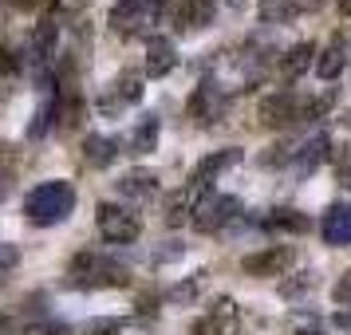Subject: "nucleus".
I'll list each match as a JSON object with an SVG mask.
<instances>
[{
    "label": "nucleus",
    "instance_id": "nucleus-31",
    "mask_svg": "<svg viewBox=\"0 0 351 335\" xmlns=\"http://www.w3.org/2000/svg\"><path fill=\"white\" fill-rule=\"evenodd\" d=\"M197 288H202V276H193V280H186V284L170 288V296H166V300H170V303H190V300H197Z\"/></svg>",
    "mask_w": 351,
    "mask_h": 335
},
{
    "label": "nucleus",
    "instance_id": "nucleus-14",
    "mask_svg": "<svg viewBox=\"0 0 351 335\" xmlns=\"http://www.w3.org/2000/svg\"><path fill=\"white\" fill-rule=\"evenodd\" d=\"M178 67V44L170 36H146V64L143 75L146 79H166Z\"/></svg>",
    "mask_w": 351,
    "mask_h": 335
},
{
    "label": "nucleus",
    "instance_id": "nucleus-35",
    "mask_svg": "<svg viewBox=\"0 0 351 335\" xmlns=\"http://www.w3.org/2000/svg\"><path fill=\"white\" fill-rule=\"evenodd\" d=\"M296 335H328V332H319V327H300Z\"/></svg>",
    "mask_w": 351,
    "mask_h": 335
},
{
    "label": "nucleus",
    "instance_id": "nucleus-17",
    "mask_svg": "<svg viewBox=\"0 0 351 335\" xmlns=\"http://www.w3.org/2000/svg\"><path fill=\"white\" fill-rule=\"evenodd\" d=\"M56 44H60V20L56 16H40L28 32V60L32 64H48L56 55Z\"/></svg>",
    "mask_w": 351,
    "mask_h": 335
},
{
    "label": "nucleus",
    "instance_id": "nucleus-1",
    "mask_svg": "<svg viewBox=\"0 0 351 335\" xmlns=\"http://www.w3.org/2000/svg\"><path fill=\"white\" fill-rule=\"evenodd\" d=\"M75 201H80V193L67 177H48V182H36L24 193V217L36 229H51V225H64L75 213Z\"/></svg>",
    "mask_w": 351,
    "mask_h": 335
},
{
    "label": "nucleus",
    "instance_id": "nucleus-10",
    "mask_svg": "<svg viewBox=\"0 0 351 335\" xmlns=\"http://www.w3.org/2000/svg\"><path fill=\"white\" fill-rule=\"evenodd\" d=\"M107 24H111V32L119 40H134V36L146 32V24H154V16H150L146 0H114Z\"/></svg>",
    "mask_w": 351,
    "mask_h": 335
},
{
    "label": "nucleus",
    "instance_id": "nucleus-15",
    "mask_svg": "<svg viewBox=\"0 0 351 335\" xmlns=\"http://www.w3.org/2000/svg\"><path fill=\"white\" fill-rule=\"evenodd\" d=\"M114 190H119V197L123 201H154L162 190V182L154 170H146V166H134V170H127V174L114 182Z\"/></svg>",
    "mask_w": 351,
    "mask_h": 335
},
{
    "label": "nucleus",
    "instance_id": "nucleus-29",
    "mask_svg": "<svg viewBox=\"0 0 351 335\" xmlns=\"http://www.w3.org/2000/svg\"><path fill=\"white\" fill-rule=\"evenodd\" d=\"M20 264V245H12V240H0V284L16 272Z\"/></svg>",
    "mask_w": 351,
    "mask_h": 335
},
{
    "label": "nucleus",
    "instance_id": "nucleus-22",
    "mask_svg": "<svg viewBox=\"0 0 351 335\" xmlns=\"http://www.w3.org/2000/svg\"><path fill=\"white\" fill-rule=\"evenodd\" d=\"M193 209H197V197L182 186V190L166 193V206H162V213H166V225H170V229H182V225L193 221Z\"/></svg>",
    "mask_w": 351,
    "mask_h": 335
},
{
    "label": "nucleus",
    "instance_id": "nucleus-5",
    "mask_svg": "<svg viewBox=\"0 0 351 335\" xmlns=\"http://www.w3.org/2000/svg\"><path fill=\"white\" fill-rule=\"evenodd\" d=\"M256 119H261V127L269 130H292L304 123V95L300 91H292V87H280V91H272L256 103Z\"/></svg>",
    "mask_w": 351,
    "mask_h": 335
},
{
    "label": "nucleus",
    "instance_id": "nucleus-26",
    "mask_svg": "<svg viewBox=\"0 0 351 335\" xmlns=\"http://www.w3.org/2000/svg\"><path fill=\"white\" fill-rule=\"evenodd\" d=\"M288 162H296V150H292V142H272L265 154H256V166H265V170H276V166H288Z\"/></svg>",
    "mask_w": 351,
    "mask_h": 335
},
{
    "label": "nucleus",
    "instance_id": "nucleus-8",
    "mask_svg": "<svg viewBox=\"0 0 351 335\" xmlns=\"http://www.w3.org/2000/svg\"><path fill=\"white\" fill-rule=\"evenodd\" d=\"M241 158H245V150H237V146H225V150H213V154H206V158L193 166L190 182H186V190L202 201L206 193H213L209 186L217 182V177L225 174V170H233V166H241Z\"/></svg>",
    "mask_w": 351,
    "mask_h": 335
},
{
    "label": "nucleus",
    "instance_id": "nucleus-2",
    "mask_svg": "<svg viewBox=\"0 0 351 335\" xmlns=\"http://www.w3.org/2000/svg\"><path fill=\"white\" fill-rule=\"evenodd\" d=\"M64 284L67 288H87V292H95V288H127L130 284V269L123 264V260L107 256V253L83 249V253L71 256Z\"/></svg>",
    "mask_w": 351,
    "mask_h": 335
},
{
    "label": "nucleus",
    "instance_id": "nucleus-23",
    "mask_svg": "<svg viewBox=\"0 0 351 335\" xmlns=\"http://www.w3.org/2000/svg\"><path fill=\"white\" fill-rule=\"evenodd\" d=\"M56 127V95H48L40 107H36L32 123H28V142H40V138H48V130Z\"/></svg>",
    "mask_w": 351,
    "mask_h": 335
},
{
    "label": "nucleus",
    "instance_id": "nucleus-37",
    "mask_svg": "<svg viewBox=\"0 0 351 335\" xmlns=\"http://www.w3.org/2000/svg\"><path fill=\"white\" fill-rule=\"evenodd\" d=\"M237 335H241V332H237Z\"/></svg>",
    "mask_w": 351,
    "mask_h": 335
},
{
    "label": "nucleus",
    "instance_id": "nucleus-16",
    "mask_svg": "<svg viewBox=\"0 0 351 335\" xmlns=\"http://www.w3.org/2000/svg\"><path fill=\"white\" fill-rule=\"evenodd\" d=\"M265 229L269 233H280V237H308L312 229H316V221L304 213V209H292V206H276L265 213Z\"/></svg>",
    "mask_w": 351,
    "mask_h": 335
},
{
    "label": "nucleus",
    "instance_id": "nucleus-21",
    "mask_svg": "<svg viewBox=\"0 0 351 335\" xmlns=\"http://www.w3.org/2000/svg\"><path fill=\"white\" fill-rule=\"evenodd\" d=\"M328 158H332V138L319 130L316 138H308V142L296 150V162H292V166H296V170L308 177V174H316V170H319V166H324Z\"/></svg>",
    "mask_w": 351,
    "mask_h": 335
},
{
    "label": "nucleus",
    "instance_id": "nucleus-4",
    "mask_svg": "<svg viewBox=\"0 0 351 335\" xmlns=\"http://www.w3.org/2000/svg\"><path fill=\"white\" fill-rule=\"evenodd\" d=\"M95 229L107 245H134L143 237V217L130 206H119V201H103L95 209Z\"/></svg>",
    "mask_w": 351,
    "mask_h": 335
},
{
    "label": "nucleus",
    "instance_id": "nucleus-25",
    "mask_svg": "<svg viewBox=\"0 0 351 335\" xmlns=\"http://www.w3.org/2000/svg\"><path fill=\"white\" fill-rule=\"evenodd\" d=\"M335 99H339V91H335V87L319 91V95H304V123H316V119H324V114L335 107Z\"/></svg>",
    "mask_w": 351,
    "mask_h": 335
},
{
    "label": "nucleus",
    "instance_id": "nucleus-34",
    "mask_svg": "<svg viewBox=\"0 0 351 335\" xmlns=\"http://www.w3.org/2000/svg\"><path fill=\"white\" fill-rule=\"evenodd\" d=\"M4 4H8V8H36L40 0H4Z\"/></svg>",
    "mask_w": 351,
    "mask_h": 335
},
{
    "label": "nucleus",
    "instance_id": "nucleus-19",
    "mask_svg": "<svg viewBox=\"0 0 351 335\" xmlns=\"http://www.w3.org/2000/svg\"><path fill=\"white\" fill-rule=\"evenodd\" d=\"M316 55H319V48L312 44V40H300V44H292V48L280 55V64H276L280 79H285V83H296L304 71H316Z\"/></svg>",
    "mask_w": 351,
    "mask_h": 335
},
{
    "label": "nucleus",
    "instance_id": "nucleus-7",
    "mask_svg": "<svg viewBox=\"0 0 351 335\" xmlns=\"http://www.w3.org/2000/svg\"><path fill=\"white\" fill-rule=\"evenodd\" d=\"M296 264V249L292 245H265L256 253L241 256V272L253 276V280H276V276H288Z\"/></svg>",
    "mask_w": 351,
    "mask_h": 335
},
{
    "label": "nucleus",
    "instance_id": "nucleus-9",
    "mask_svg": "<svg viewBox=\"0 0 351 335\" xmlns=\"http://www.w3.org/2000/svg\"><path fill=\"white\" fill-rule=\"evenodd\" d=\"M225 107H229V99H225V91L213 79H202L190 91V99H186V114L193 119V127H213L225 114Z\"/></svg>",
    "mask_w": 351,
    "mask_h": 335
},
{
    "label": "nucleus",
    "instance_id": "nucleus-6",
    "mask_svg": "<svg viewBox=\"0 0 351 335\" xmlns=\"http://www.w3.org/2000/svg\"><path fill=\"white\" fill-rule=\"evenodd\" d=\"M241 213H245V206H241V197H233V193H206L202 201H197V209H193V229L197 233H221V229H229V225L237 221Z\"/></svg>",
    "mask_w": 351,
    "mask_h": 335
},
{
    "label": "nucleus",
    "instance_id": "nucleus-27",
    "mask_svg": "<svg viewBox=\"0 0 351 335\" xmlns=\"http://www.w3.org/2000/svg\"><path fill=\"white\" fill-rule=\"evenodd\" d=\"M75 335H123V319L119 316H95L83 327H75Z\"/></svg>",
    "mask_w": 351,
    "mask_h": 335
},
{
    "label": "nucleus",
    "instance_id": "nucleus-18",
    "mask_svg": "<svg viewBox=\"0 0 351 335\" xmlns=\"http://www.w3.org/2000/svg\"><path fill=\"white\" fill-rule=\"evenodd\" d=\"M343 67H348V36L343 32H332V40L319 48L316 55V75L324 83H335L343 75Z\"/></svg>",
    "mask_w": 351,
    "mask_h": 335
},
{
    "label": "nucleus",
    "instance_id": "nucleus-32",
    "mask_svg": "<svg viewBox=\"0 0 351 335\" xmlns=\"http://www.w3.org/2000/svg\"><path fill=\"white\" fill-rule=\"evenodd\" d=\"M20 67H24V60H20L12 48H4V44H0V75H4V79H12V75H20Z\"/></svg>",
    "mask_w": 351,
    "mask_h": 335
},
{
    "label": "nucleus",
    "instance_id": "nucleus-30",
    "mask_svg": "<svg viewBox=\"0 0 351 335\" xmlns=\"http://www.w3.org/2000/svg\"><path fill=\"white\" fill-rule=\"evenodd\" d=\"M332 303H335V308H343V312H351V269L335 276V284H332Z\"/></svg>",
    "mask_w": 351,
    "mask_h": 335
},
{
    "label": "nucleus",
    "instance_id": "nucleus-24",
    "mask_svg": "<svg viewBox=\"0 0 351 335\" xmlns=\"http://www.w3.org/2000/svg\"><path fill=\"white\" fill-rule=\"evenodd\" d=\"M312 288H316V272L300 269V272H288L276 292H280V300H300L304 292H312Z\"/></svg>",
    "mask_w": 351,
    "mask_h": 335
},
{
    "label": "nucleus",
    "instance_id": "nucleus-3",
    "mask_svg": "<svg viewBox=\"0 0 351 335\" xmlns=\"http://www.w3.org/2000/svg\"><path fill=\"white\" fill-rule=\"evenodd\" d=\"M143 71H119L103 91H99L95 99V111L103 114V119H119V114H127L130 107H138L146 95V87H143Z\"/></svg>",
    "mask_w": 351,
    "mask_h": 335
},
{
    "label": "nucleus",
    "instance_id": "nucleus-11",
    "mask_svg": "<svg viewBox=\"0 0 351 335\" xmlns=\"http://www.w3.org/2000/svg\"><path fill=\"white\" fill-rule=\"evenodd\" d=\"M316 233L328 249H348L351 245V201H332L319 213Z\"/></svg>",
    "mask_w": 351,
    "mask_h": 335
},
{
    "label": "nucleus",
    "instance_id": "nucleus-33",
    "mask_svg": "<svg viewBox=\"0 0 351 335\" xmlns=\"http://www.w3.org/2000/svg\"><path fill=\"white\" fill-rule=\"evenodd\" d=\"M288 4H292V12H296V16H304V12H319L328 0H288Z\"/></svg>",
    "mask_w": 351,
    "mask_h": 335
},
{
    "label": "nucleus",
    "instance_id": "nucleus-13",
    "mask_svg": "<svg viewBox=\"0 0 351 335\" xmlns=\"http://www.w3.org/2000/svg\"><path fill=\"white\" fill-rule=\"evenodd\" d=\"M213 12H217L213 0H174L170 24H174V32H202L213 24Z\"/></svg>",
    "mask_w": 351,
    "mask_h": 335
},
{
    "label": "nucleus",
    "instance_id": "nucleus-28",
    "mask_svg": "<svg viewBox=\"0 0 351 335\" xmlns=\"http://www.w3.org/2000/svg\"><path fill=\"white\" fill-rule=\"evenodd\" d=\"M190 335H237L229 323H221L217 316H209V312H202V316L190 323Z\"/></svg>",
    "mask_w": 351,
    "mask_h": 335
},
{
    "label": "nucleus",
    "instance_id": "nucleus-20",
    "mask_svg": "<svg viewBox=\"0 0 351 335\" xmlns=\"http://www.w3.org/2000/svg\"><path fill=\"white\" fill-rule=\"evenodd\" d=\"M119 154H123V142L111 138V134H87V138H83V162H87L91 170H107V166H114Z\"/></svg>",
    "mask_w": 351,
    "mask_h": 335
},
{
    "label": "nucleus",
    "instance_id": "nucleus-36",
    "mask_svg": "<svg viewBox=\"0 0 351 335\" xmlns=\"http://www.w3.org/2000/svg\"><path fill=\"white\" fill-rule=\"evenodd\" d=\"M339 12H343V16H351V0H339Z\"/></svg>",
    "mask_w": 351,
    "mask_h": 335
},
{
    "label": "nucleus",
    "instance_id": "nucleus-12",
    "mask_svg": "<svg viewBox=\"0 0 351 335\" xmlns=\"http://www.w3.org/2000/svg\"><path fill=\"white\" fill-rule=\"evenodd\" d=\"M158 138H162L158 111H143L138 119H134V127H130L123 150H127V154H134V158H146V154H154V150H158Z\"/></svg>",
    "mask_w": 351,
    "mask_h": 335
}]
</instances>
